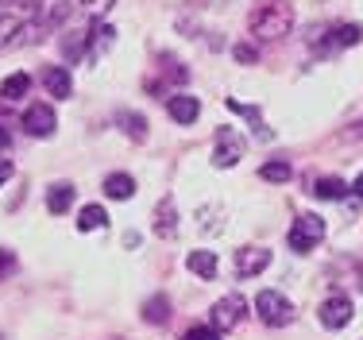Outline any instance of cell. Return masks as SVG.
Listing matches in <instances>:
<instances>
[{
    "label": "cell",
    "instance_id": "cell-30",
    "mask_svg": "<svg viewBox=\"0 0 363 340\" xmlns=\"http://www.w3.org/2000/svg\"><path fill=\"white\" fill-rule=\"evenodd\" d=\"M352 139H363V120H359L356 128H352Z\"/></svg>",
    "mask_w": 363,
    "mask_h": 340
},
{
    "label": "cell",
    "instance_id": "cell-1",
    "mask_svg": "<svg viewBox=\"0 0 363 340\" xmlns=\"http://www.w3.org/2000/svg\"><path fill=\"white\" fill-rule=\"evenodd\" d=\"M247 28H252V35L259 43H279V39H286L290 28H294V8L286 0H263L252 12Z\"/></svg>",
    "mask_w": 363,
    "mask_h": 340
},
{
    "label": "cell",
    "instance_id": "cell-13",
    "mask_svg": "<svg viewBox=\"0 0 363 340\" xmlns=\"http://www.w3.org/2000/svg\"><path fill=\"white\" fill-rule=\"evenodd\" d=\"M186 267H189V271H194L197 278H213V275H217V251H205V248L189 251Z\"/></svg>",
    "mask_w": 363,
    "mask_h": 340
},
{
    "label": "cell",
    "instance_id": "cell-4",
    "mask_svg": "<svg viewBox=\"0 0 363 340\" xmlns=\"http://www.w3.org/2000/svg\"><path fill=\"white\" fill-rule=\"evenodd\" d=\"M217 147H213V163H217L220 170L236 167L240 159H244V136L236 132V128H217Z\"/></svg>",
    "mask_w": 363,
    "mask_h": 340
},
{
    "label": "cell",
    "instance_id": "cell-7",
    "mask_svg": "<svg viewBox=\"0 0 363 340\" xmlns=\"http://www.w3.org/2000/svg\"><path fill=\"white\" fill-rule=\"evenodd\" d=\"M352 321V298L348 294H333V298H325L321 306V325L325 329H344Z\"/></svg>",
    "mask_w": 363,
    "mask_h": 340
},
{
    "label": "cell",
    "instance_id": "cell-25",
    "mask_svg": "<svg viewBox=\"0 0 363 340\" xmlns=\"http://www.w3.org/2000/svg\"><path fill=\"white\" fill-rule=\"evenodd\" d=\"M232 55H236V62H259V50L252 47V43H236V47H232Z\"/></svg>",
    "mask_w": 363,
    "mask_h": 340
},
{
    "label": "cell",
    "instance_id": "cell-23",
    "mask_svg": "<svg viewBox=\"0 0 363 340\" xmlns=\"http://www.w3.org/2000/svg\"><path fill=\"white\" fill-rule=\"evenodd\" d=\"M290 163H282V159H274V163H263V167H259V178L263 182H286L290 178Z\"/></svg>",
    "mask_w": 363,
    "mask_h": 340
},
{
    "label": "cell",
    "instance_id": "cell-9",
    "mask_svg": "<svg viewBox=\"0 0 363 340\" xmlns=\"http://www.w3.org/2000/svg\"><path fill=\"white\" fill-rule=\"evenodd\" d=\"M151 221H155V236L174 240V236H178V205H174V197H162Z\"/></svg>",
    "mask_w": 363,
    "mask_h": 340
},
{
    "label": "cell",
    "instance_id": "cell-15",
    "mask_svg": "<svg viewBox=\"0 0 363 340\" xmlns=\"http://www.w3.org/2000/svg\"><path fill=\"white\" fill-rule=\"evenodd\" d=\"M224 104H228L232 112H240V116H247V120H252V124H255V136L263 139V143H267V139H271V128L263 124V112H259L255 104H244V101H236V97H228Z\"/></svg>",
    "mask_w": 363,
    "mask_h": 340
},
{
    "label": "cell",
    "instance_id": "cell-5",
    "mask_svg": "<svg viewBox=\"0 0 363 340\" xmlns=\"http://www.w3.org/2000/svg\"><path fill=\"white\" fill-rule=\"evenodd\" d=\"M244 313H247L244 294H224L217 306H213V329H217V333H228V329H236L240 321H244Z\"/></svg>",
    "mask_w": 363,
    "mask_h": 340
},
{
    "label": "cell",
    "instance_id": "cell-6",
    "mask_svg": "<svg viewBox=\"0 0 363 340\" xmlns=\"http://www.w3.org/2000/svg\"><path fill=\"white\" fill-rule=\"evenodd\" d=\"M23 128H28V136H35V139L55 136V128H58L55 109H50V104H31V109L23 112Z\"/></svg>",
    "mask_w": 363,
    "mask_h": 340
},
{
    "label": "cell",
    "instance_id": "cell-17",
    "mask_svg": "<svg viewBox=\"0 0 363 340\" xmlns=\"http://www.w3.org/2000/svg\"><path fill=\"white\" fill-rule=\"evenodd\" d=\"M143 321H151V325H167L170 321V298L167 294H155L151 302L143 306Z\"/></svg>",
    "mask_w": 363,
    "mask_h": 340
},
{
    "label": "cell",
    "instance_id": "cell-24",
    "mask_svg": "<svg viewBox=\"0 0 363 340\" xmlns=\"http://www.w3.org/2000/svg\"><path fill=\"white\" fill-rule=\"evenodd\" d=\"M182 340H220V333L213 325H194V329H186V336Z\"/></svg>",
    "mask_w": 363,
    "mask_h": 340
},
{
    "label": "cell",
    "instance_id": "cell-8",
    "mask_svg": "<svg viewBox=\"0 0 363 340\" xmlns=\"http://www.w3.org/2000/svg\"><path fill=\"white\" fill-rule=\"evenodd\" d=\"M167 112L174 124H197V116H201V104H197V97H189V93H174V97H167Z\"/></svg>",
    "mask_w": 363,
    "mask_h": 340
},
{
    "label": "cell",
    "instance_id": "cell-12",
    "mask_svg": "<svg viewBox=\"0 0 363 340\" xmlns=\"http://www.w3.org/2000/svg\"><path fill=\"white\" fill-rule=\"evenodd\" d=\"M359 39H363V28H359V23H344V28H333V31H328L325 50H344V47H356Z\"/></svg>",
    "mask_w": 363,
    "mask_h": 340
},
{
    "label": "cell",
    "instance_id": "cell-21",
    "mask_svg": "<svg viewBox=\"0 0 363 340\" xmlns=\"http://www.w3.org/2000/svg\"><path fill=\"white\" fill-rule=\"evenodd\" d=\"M23 31V16H16V12H0V50L12 43V35H20Z\"/></svg>",
    "mask_w": 363,
    "mask_h": 340
},
{
    "label": "cell",
    "instance_id": "cell-22",
    "mask_svg": "<svg viewBox=\"0 0 363 340\" xmlns=\"http://www.w3.org/2000/svg\"><path fill=\"white\" fill-rule=\"evenodd\" d=\"M120 124H124V132L132 136V139H143L147 136V120L140 116V112H128V109H120Z\"/></svg>",
    "mask_w": 363,
    "mask_h": 340
},
{
    "label": "cell",
    "instance_id": "cell-2",
    "mask_svg": "<svg viewBox=\"0 0 363 340\" xmlns=\"http://www.w3.org/2000/svg\"><path fill=\"white\" fill-rule=\"evenodd\" d=\"M255 309H259V317H263V325H271V329H282L294 321V302L279 290H263L255 298Z\"/></svg>",
    "mask_w": 363,
    "mask_h": 340
},
{
    "label": "cell",
    "instance_id": "cell-10",
    "mask_svg": "<svg viewBox=\"0 0 363 340\" xmlns=\"http://www.w3.org/2000/svg\"><path fill=\"white\" fill-rule=\"evenodd\" d=\"M267 263H271V251H267V248H244V251H236V275L240 278H252L259 271H267Z\"/></svg>",
    "mask_w": 363,
    "mask_h": 340
},
{
    "label": "cell",
    "instance_id": "cell-20",
    "mask_svg": "<svg viewBox=\"0 0 363 340\" xmlns=\"http://www.w3.org/2000/svg\"><path fill=\"white\" fill-rule=\"evenodd\" d=\"M28 89H31V77L28 74H12V77H4V85H0V97L20 101V97H28Z\"/></svg>",
    "mask_w": 363,
    "mask_h": 340
},
{
    "label": "cell",
    "instance_id": "cell-18",
    "mask_svg": "<svg viewBox=\"0 0 363 340\" xmlns=\"http://www.w3.org/2000/svg\"><path fill=\"white\" fill-rule=\"evenodd\" d=\"M108 224V213L101 205H85L82 213H77V229L82 232H97V229H105Z\"/></svg>",
    "mask_w": 363,
    "mask_h": 340
},
{
    "label": "cell",
    "instance_id": "cell-3",
    "mask_svg": "<svg viewBox=\"0 0 363 340\" xmlns=\"http://www.w3.org/2000/svg\"><path fill=\"white\" fill-rule=\"evenodd\" d=\"M286 240H290V248H294V251H313L317 243L325 240V221H321V216H313V213L298 216Z\"/></svg>",
    "mask_w": 363,
    "mask_h": 340
},
{
    "label": "cell",
    "instance_id": "cell-11",
    "mask_svg": "<svg viewBox=\"0 0 363 340\" xmlns=\"http://www.w3.org/2000/svg\"><path fill=\"white\" fill-rule=\"evenodd\" d=\"M43 85H47V93H50V97H58V101L74 93V82H70V70H66V66H47V70H43Z\"/></svg>",
    "mask_w": 363,
    "mask_h": 340
},
{
    "label": "cell",
    "instance_id": "cell-19",
    "mask_svg": "<svg viewBox=\"0 0 363 340\" xmlns=\"http://www.w3.org/2000/svg\"><path fill=\"white\" fill-rule=\"evenodd\" d=\"M313 194L321 197V202H340V197L348 194V182L344 178H317Z\"/></svg>",
    "mask_w": 363,
    "mask_h": 340
},
{
    "label": "cell",
    "instance_id": "cell-28",
    "mask_svg": "<svg viewBox=\"0 0 363 340\" xmlns=\"http://www.w3.org/2000/svg\"><path fill=\"white\" fill-rule=\"evenodd\" d=\"M352 194H356V197H359V202H363V174H359V178H356V182H352Z\"/></svg>",
    "mask_w": 363,
    "mask_h": 340
},
{
    "label": "cell",
    "instance_id": "cell-27",
    "mask_svg": "<svg viewBox=\"0 0 363 340\" xmlns=\"http://www.w3.org/2000/svg\"><path fill=\"white\" fill-rule=\"evenodd\" d=\"M12 178V159H0V186Z\"/></svg>",
    "mask_w": 363,
    "mask_h": 340
},
{
    "label": "cell",
    "instance_id": "cell-14",
    "mask_svg": "<svg viewBox=\"0 0 363 340\" xmlns=\"http://www.w3.org/2000/svg\"><path fill=\"white\" fill-rule=\"evenodd\" d=\"M70 205H74V186H70V182H55V186L47 190V209L62 216Z\"/></svg>",
    "mask_w": 363,
    "mask_h": 340
},
{
    "label": "cell",
    "instance_id": "cell-26",
    "mask_svg": "<svg viewBox=\"0 0 363 340\" xmlns=\"http://www.w3.org/2000/svg\"><path fill=\"white\" fill-rule=\"evenodd\" d=\"M12 271H16V256H12V251L0 248V278H8Z\"/></svg>",
    "mask_w": 363,
    "mask_h": 340
},
{
    "label": "cell",
    "instance_id": "cell-16",
    "mask_svg": "<svg viewBox=\"0 0 363 340\" xmlns=\"http://www.w3.org/2000/svg\"><path fill=\"white\" fill-rule=\"evenodd\" d=\"M105 194L112 202H128V197L135 194V178L132 174H108L105 178Z\"/></svg>",
    "mask_w": 363,
    "mask_h": 340
},
{
    "label": "cell",
    "instance_id": "cell-29",
    "mask_svg": "<svg viewBox=\"0 0 363 340\" xmlns=\"http://www.w3.org/2000/svg\"><path fill=\"white\" fill-rule=\"evenodd\" d=\"M8 143H12V132H8L4 124H0V147H8Z\"/></svg>",
    "mask_w": 363,
    "mask_h": 340
}]
</instances>
